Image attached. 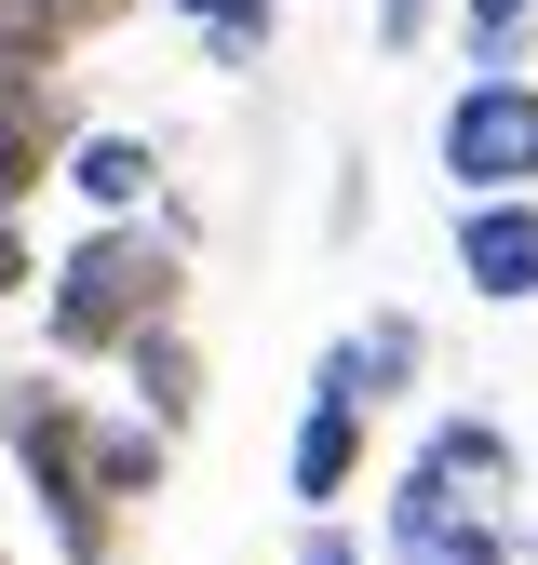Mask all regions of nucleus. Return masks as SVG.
<instances>
[{"label": "nucleus", "mask_w": 538, "mask_h": 565, "mask_svg": "<svg viewBox=\"0 0 538 565\" xmlns=\"http://www.w3.org/2000/svg\"><path fill=\"white\" fill-rule=\"evenodd\" d=\"M444 175H458V202H512L538 175V95L525 82H471L444 108Z\"/></svg>", "instance_id": "obj_3"}, {"label": "nucleus", "mask_w": 538, "mask_h": 565, "mask_svg": "<svg viewBox=\"0 0 538 565\" xmlns=\"http://www.w3.org/2000/svg\"><path fill=\"white\" fill-rule=\"evenodd\" d=\"M404 377H418V323H404V310H377L364 337H336V350H323V377H310V391H336V404H364V417H377Z\"/></svg>", "instance_id": "obj_7"}, {"label": "nucleus", "mask_w": 538, "mask_h": 565, "mask_svg": "<svg viewBox=\"0 0 538 565\" xmlns=\"http://www.w3.org/2000/svg\"><path fill=\"white\" fill-rule=\"evenodd\" d=\"M175 14L202 28V54H216V67H256V54H269V28H283L269 0H175Z\"/></svg>", "instance_id": "obj_11"}, {"label": "nucleus", "mask_w": 538, "mask_h": 565, "mask_svg": "<svg viewBox=\"0 0 538 565\" xmlns=\"http://www.w3.org/2000/svg\"><path fill=\"white\" fill-rule=\"evenodd\" d=\"M404 471H418V484H444L458 512H485L498 484H512V431H498V417H431V445L404 458Z\"/></svg>", "instance_id": "obj_6"}, {"label": "nucleus", "mask_w": 538, "mask_h": 565, "mask_svg": "<svg viewBox=\"0 0 538 565\" xmlns=\"http://www.w3.org/2000/svg\"><path fill=\"white\" fill-rule=\"evenodd\" d=\"M149 175H162V162H149V135H82V149H67V189H82V202H95L108 230H134Z\"/></svg>", "instance_id": "obj_9"}, {"label": "nucleus", "mask_w": 538, "mask_h": 565, "mask_svg": "<svg viewBox=\"0 0 538 565\" xmlns=\"http://www.w3.org/2000/svg\"><path fill=\"white\" fill-rule=\"evenodd\" d=\"M175 310V256L149 230H95L54 269V350H149Z\"/></svg>", "instance_id": "obj_1"}, {"label": "nucleus", "mask_w": 538, "mask_h": 565, "mask_svg": "<svg viewBox=\"0 0 538 565\" xmlns=\"http://www.w3.org/2000/svg\"><path fill=\"white\" fill-rule=\"evenodd\" d=\"M525 14H538V0H471V14H458V41H471V67H485V82H512V41H525Z\"/></svg>", "instance_id": "obj_13"}, {"label": "nucleus", "mask_w": 538, "mask_h": 565, "mask_svg": "<svg viewBox=\"0 0 538 565\" xmlns=\"http://www.w3.org/2000/svg\"><path fill=\"white\" fill-rule=\"evenodd\" d=\"M297 565H364V539H351V525H310V539H297Z\"/></svg>", "instance_id": "obj_14"}, {"label": "nucleus", "mask_w": 538, "mask_h": 565, "mask_svg": "<svg viewBox=\"0 0 538 565\" xmlns=\"http://www.w3.org/2000/svg\"><path fill=\"white\" fill-rule=\"evenodd\" d=\"M134 391H149L162 417H189V404H202V364H189V337H175V323H162L149 350H134Z\"/></svg>", "instance_id": "obj_12"}, {"label": "nucleus", "mask_w": 538, "mask_h": 565, "mask_svg": "<svg viewBox=\"0 0 538 565\" xmlns=\"http://www.w3.org/2000/svg\"><path fill=\"white\" fill-rule=\"evenodd\" d=\"M351 471H364V404H336V391H310V417H297V445H283V484L323 512V499H351Z\"/></svg>", "instance_id": "obj_8"}, {"label": "nucleus", "mask_w": 538, "mask_h": 565, "mask_svg": "<svg viewBox=\"0 0 538 565\" xmlns=\"http://www.w3.org/2000/svg\"><path fill=\"white\" fill-rule=\"evenodd\" d=\"M41 162H54V95H41V82H14V95H0V202H28V189H41Z\"/></svg>", "instance_id": "obj_10"}, {"label": "nucleus", "mask_w": 538, "mask_h": 565, "mask_svg": "<svg viewBox=\"0 0 538 565\" xmlns=\"http://www.w3.org/2000/svg\"><path fill=\"white\" fill-rule=\"evenodd\" d=\"M418 28H431V0H377V41H390V54L418 41Z\"/></svg>", "instance_id": "obj_15"}, {"label": "nucleus", "mask_w": 538, "mask_h": 565, "mask_svg": "<svg viewBox=\"0 0 538 565\" xmlns=\"http://www.w3.org/2000/svg\"><path fill=\"white\" fill-rule=\"evenodd\" d=\"M0 565H14V552H0Z\"/></svg>", "instance_id": "obj_18"}, {"label": "nucleus", "mask_w": 538, "mask_h": 565, "mask_svg": "<svg viewBox=\"0 0 538 565\" xmlns=\"http://www.w3.org/2000/svg\"><path fill=\"white\" fill-rule=\"evenodd\" d=\"M0 14H14V0H0Z\"/></svg>", "instance_id": "obj_17"}, {"label": "nucleus", "mask_w": 538, "mask_h": 565, "mask_svg": "<svg viewBox=\"0 0 538 565\" xmlns=\"http://www.w3.org/2000/svg\"><path fill=\"white\" fill-rule=\"evenodd\" d=\"M390 565H498V525H485V512H458L444 484L390 471Z\"/></svg>", "instance_id": "obj_5"}, {"label": "nucleus", "mask_w": 538, "mask_h": 565, "mask_svg": "<svg viewBox=\"0 0 538 565\" xmlns=\"http://www.w3.org/2000/svg\"><path fill=\"white\" fill-rule=\"evenodd\" d=\"M0 445H14V458L41 471L67 565H95V552H108V431H82V404H67V391L14 377V391H0Z\"/></svg>", "instance_id": "obj_2"}, {"label": "nucleus", "mask_w": 538, "mask_h": 565, "mask_svg": "<svg viewBox=\"0 0 538 565\" xmlns=\"http://www.w3.org/2000/svg\"><path fill=\"white\" fill-rule=\"evenodd\" d=\"M28 282V243H14V202H0V297Z\"/></svg>", "instance_id": "obj_16"}, {"label": "nucleus", "mask_w": 538, "mask_h": 565, "mask_svg": "<svg viewBox=\"0 0 538 565\" xmlns=\"http://www.w3.org/2000/svg\"><path fill=\"white\" fill-rule=\"evenodd\" d=\"M458 269H471V297L525 310V297H538V202H525V189H512V202H458Z\"/></svg>", "instance_id": "obj_4"}]
</instances>
